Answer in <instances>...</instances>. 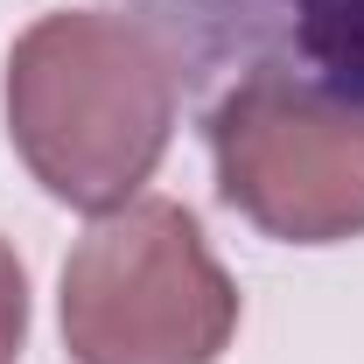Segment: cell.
I'll use <instances>...</instances> for the list:
<instances>
[{
	"label": "cell",
	"mask_w": 364,
	"mask_h": 364,
	"mask_svg": "<svg viewBox=\"0 0 364 364\" xmlns=\"http://www.w3.org/2000/svg\"><path fill=\"white\" fill-rule=\"evenodd\" d=\"M176 43L134 7H56L7 49V140L56 203L119 210L161 168L176 134Z\"/></svg>",
	"instance_id": "6da1fadb"
},
{
	"label": "cell",
	"mask_w": 364,
	"mask_h": 364,
	"mask_svg": "<svg viewBox=\"0 0 364 364\" xmlns=\"http://www.w3.org/2000/svg\"><path fill=\"white\" fill-rule=\"evenodd\" d=\"M238 287L168 196L105 210L63 259V343L77 364H218Z\"/></svg>",
	"instance_id": "7a4b0ae2"
},
{
	"label": "cell",
	"mask_w": 364,
	"mask_h": 364,
	"mask_svg": "<svg viewBox=\"0 0 364 364\" xmlns=\"http://www.w3.org/2000/svg\"><path fill=\"white\" fill-rule=\"evenodd\" d=\"M218 189L287 245L364 238V105L280 70H245L203 119Z\"/></svg>",
	"instance_id": "3957f363"
},
{
	"label": "cell",
	"mask_w": 364,
	"mask_h": 364,
	"mask_svg": "<svg viewBox=\"0 0 364 364\" xmlns=\"http://www.w3.org/2000/svg\"><path fill=\"white\" fill-rule=\"evenodd\" d=\"M176 43L189 85L280 70L364 105V0H119Z\"/></svg>",
	"instance_id": "277c9868"
},
{
	"label": "cell",
	"mask_w": 364,
	"mask_h": 364,
	"mask_svg": "<svg viewBox=\"0 0 364 364\" xmlns=\"http://www.w3.org/2000/svg\"><path fill=\"white\" fill-rule=\"evenodd\" d=\"M21 336H28V273L14 259V245L0 238V364L21 358Z\"/></svg>",
	"instance_id": "5b68a950"
}]
</instances>
